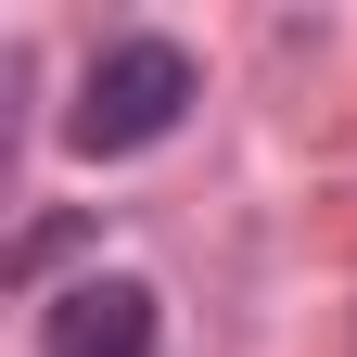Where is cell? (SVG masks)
I'll return each instance as SVG.
<instances>
[{"mask_svg":"<svg viewBox=\"0 0 357 357\" xmlns=\"http://www.w3.org/2000/svg\"><path fill=\"white\" fill-rule=\"evenodd\" d=\"M178 115H192V52H178V38H102V52L77 64L64 153H89V166H115V153H153Z\"/></svg>","mask_w":357,"mask_h":357,"instance_id":"1","label":"cell"},{"mask_svg":"<svg viewBox=\"0 0 357 357\" xmlns=\"http://www.w3.org/2000/svg\"><path fill=\"white\" fill-rule=\"evenodd\" d=\"M38 357H153V281H128V268L64 281L38 306Z\"/></svg>","mask_w":357,"mask_h":357,"instance_id":"2","label":"cell"}]
</instances>
